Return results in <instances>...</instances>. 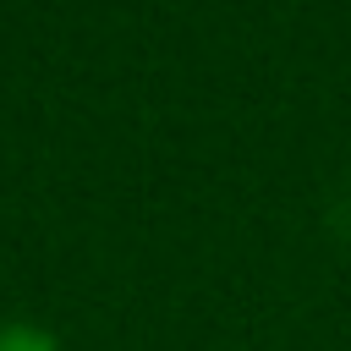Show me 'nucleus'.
<instances>
[{"label":"nucleus","instance_id":"f257e3e1","mask_svg":"<svg viewBox=\"0 0 351 351\" xmlns=\"http://www.w3.org/2000/svg\"><path fill=\"white\" fill-rule=\"evenodd\" d=\"M0 351H60V340L38 324H0Z\"/></svg>","mask_w":351,"mask_h":351}]
</instances>
